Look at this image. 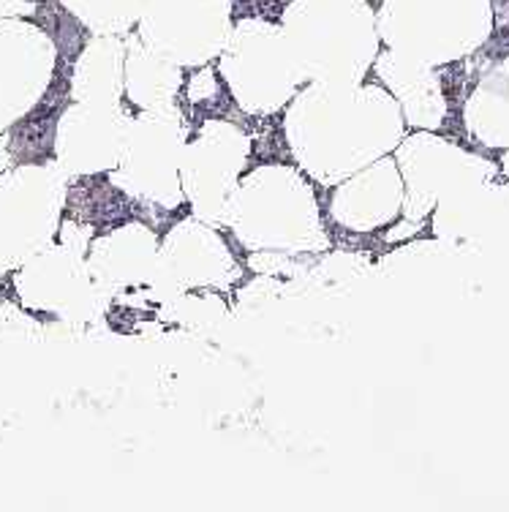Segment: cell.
<instances>
[{
	"label": "cell",
	"instance_id": "1",
	"mask_svg": "<svg viewBox=\"0 0 509 512\" xmlns=\"http://www.w3.org/2000/svg\"><path fill=\"white\" fill-rule=\"evenodd\" d=\"M284 36L292 55L349 63L373 44V11L365 0H294L284 11Z\"/></svg>",
	"mask_w": 509,
	"mask_h": 512
},
{
	"label": "cell",
	"instance_id": "2",
	"mask_svg": "<svg viewBox=\"0 0 509 512\" xmlns=\"http://www.w3.org/2000/svg\"><path fill=\"white\" fill-rule=\"evenodd\" d=\"M229 0H142V39L169 60H207L229 33Z\"/></svg>",
	"mask_w": 509,
	"mask_h": 512
},
{
	"label": "cell",
	"instance_id": "3",
	"mask_svg": "<svg viewBox=\"0 0 509 512\" xmlns=\"http://www.w3.org/2000/svg\"><path fill=\"white\" fill-rule=\"evenodd\" d=\"M63 6L88 28L126 33L139 20L142 0H63Z\"/></svg>",
	"mask_w": 509,
	"mask_h": 512
}]
</instances>
